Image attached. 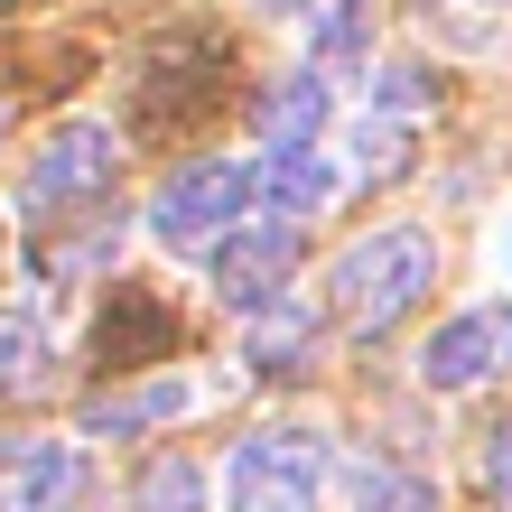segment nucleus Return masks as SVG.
Listing matches in <instances>:
<instances>
[{"instance_id": "1", "label": "nucleus", "mask_w": 512, "mask_h": 512, "mask_svg": "<svg viewBox=\"0 0 512 512\" xmlns=\"http://www.w3.org/2000/svg\"><path fill=\"white\" fill-rule=\"evenodd\" d=\"M429 280H438V243L419 224H382L326 270V308H336L354 336H382V326H401L419 298H429Z\"/></svg>"}, {"instance_id": "13", "label": "nucleus", "mask_w": 512, "mask_h": 512, "mask_svg": "<svg viewBox=\"0 0 512 512\" xmlns=\"http://www.w3.org/2000/svg\"><path fill=\"white\" fill-rule=\"evenodd\" d=\"M131 512H205V466H187V457H159V466H140Z\"/></svg>"}, {"instance_id": "12", "label": "nucleus", "mask_w": 512, "mask_h": 512, "mask_svg": "<svg viewBox=\"0 0 512 512\" xmlns=\"http://www.w3.org/2000/svg\"><path fill=\"white\" fill-rule=\"evenodd\" d=\"M373 56V10L364 0H317V75H354Z\"/></svg>"}, {"instance_id": "14", "label": "nucleus", "mask_w": 512, "mask_h": 512, "mask_svg": "<svg viewBox=\"0 0 512 512\" xmlns=\"http://www.w3.org/2000/svg\"><path fill=\"white\" fill-rule=\"evenodd\" d=\"M354 512H438V485L401 466H354Z\"/></svg>"}, {"instance_id": "6", "label": "nucleus", "mask_w": 512, "mask_h": 512, "mask_svg": "<svg viewBox=\"0 0 512 512\" xmlns=\"http://www.w3.org/2000/svg\"><path fill=\"white\" fill-rule=\"evenodd\" d=\"M494 373H512V308L485 298V308H457L419 345V382L429 391H485Z\"/></svg>"}, {"instance_id": "15", "label": "nucleus", "mask_w": 512, "mask_h": 512, "mask_svg": "<svg viewBox=\"0 0 512 512\" xmlns=\"http://www.w3.org/2000/svg\"><path fill=\"white\" fill-rule=\"evenodd\" d=\"M354 168L364 177H401L410 168V131L391 122V112H364V122H354Z\"/></svg>"}, {"instance_id": "10", "label": "nucleus", "mask_w": 512, "mask_h": 512, "mask_svg": "<svg viewBox=\"0 0 512 512\" xmlns=\"http://www.w3.org/2000/svg\"><path fill=\"white\" fill-rule=\"evenodd\" d=\"M252 131H261V149H308V140L326 131V75H280V84L261 94Z\"/></svg>"}, {"instance_id": "3", "label": "nucleus", "mask_w": 512, "mask_h": 512, "mask_svg": "<svg viewBox=\"0 0 512 512\" xmlns=\"http://www.w3.org/2000/svg\"><path fill=\"white\" fill-rule=\"evenodd\" d=\"M243 224H252V159H196L149 196V233L168 252H215Z\"/></svg>"}, {"instance_id": "17", "label": "nucleus", "mask_w": 512, "mask_h": 512, "mask_svg": "<svg viewBox=\"0 0 512 512\" xmlns=\"http://www.w3.org/2000/svg\"><path fill=\"white\" fill-rule=\"evenodd\" d=\"M485 494H494V512H512V419L485 438Z\"/></svg>"}, {"instance_id": "5", "label": "nucleus", "mask_w": 512, "mask_h": 512, "mask_svg": "<svg viewBox=\"0 0 512 512\" xmlns=\"http://www.w3.org/2000/svg\"><path fill=\"white\" fill-rule=\"evenodd\" d=\"M0 512H94V457L75 438H10L0 447Z\"/></svg>"}, {"instance_id": "4", "label": "nucleus", "mask_w": 512, "mask_h": 512, "mask_svg": "<svg viewBox=\"0 0 512 512\" xmlns=\"http://www.w3.org/2000/svg\"><path fill=\"white\" fill-rule=\"evenodd\" d=\"M112 177H122V140H112L103 122H66V131L38 149V168L19 177V215H66V205H94Z\"/></svg>"}, {"instance_id": "2", "label": "nucleus", "mask_w": 512, "mask_h": 512, "mask_svg": "<svg viewBox=\"0 0 512 512\" xmlns=\"http://www.w3.org/2000/svg\"><path fill=\"white\" fill-rule=\"evenodd\" d=\"M326 503V438L317 429H252L224 457V512H317Z\"/></svg>"}, {"instance_id": "16", "label": "nucleus", "mask_w": 512, "mask_h": 512, "mask_svg": "<svg viewBox=\"0 0 512 512\" xmlns=\"http://www.w3.org/2000/svg\"><path fill=\"white\" fill-rule=\"evenodd\" d=\"M38 364H47V326L28 308H0V382H38Z\"/></svg>"}, {"instance_id": "18", "label": "nucleus", "mask_w": 512, "mask_h": 512, "mask_svg": "<svg viewBox=\"0 0 512 512\" xmlns=\"http://www.w3.org/2000/svg\"><path fill=\"white\" fill-rule=\"evenodd\" d=\"M261 10H270V19H289V10H317V0H261Z\"/></svg>"}, {"instance_id": "11", "label": "nucleus", "mask_w": 512, "mask_h": 512, "mask_svg": "<svg viewBox=\"0 0 512 512\" xmlns=\"http://www.w3.org/2000/svg\"><path fill=\"white\" fill-rule=\"evenodd\" d=\"M177 410H196L187 382H140V391H112V401H94L75 429H84V438H122V429H159V419H177Z\"/></svg>"}, {"instance_id": "8", "label": "nucleus", "mask_w": 512, "mask_h": 512, "mask_svg": "<svg viewBox=\"0 0 512 512\" xmlns=\"http://www.w3.org/2000/svg\"><path fill=\"white\" fill-rule=\"evenodd\" d=\"M326 205H336V168H326L317 140L308 149H261L252 159V215L308 233V215H326Z\"/></svg>"}, {"instance_id": "9", "label": "nucleus", "mask_w": 512, "mask_h": 512, "mask_svg": "<svg viewBox=\"0 0 512 512\" xmlns=\"http://www.w3.org/2000/svg\"><path fill=\"white\" fill-rule=\"evenodd\" d=\"M308 354H317V308H298V298L252 308V326H243V364H261V373H308Z\"/></svg>"}, {"instance_id": "19", "label": "nucleus", "mask_w": 512, "mask_h": 512, "mask_svg": "<svg viewBox=\"0 0 512 512\" xmlns=\"http://www.w3.org/2000/svg\"><path fill=\"white\" fill-rule=\"evenodd\" d=\"M503 261H512V252H503Z\"/></svg>"}, {"instance_id": "7", "label": "nucleus", "mask_w": 512, "mask_h": 512, "mask_svg": "<svg viewBox=\"0 0 512 512\" xmlns=\"http://www.w3.org/2000/svg\"><path fill=\"white\" fill-rule=\"evenodd\" d=\"M289 270H298V224L252 215L243 233H224V243H215V298L252 317V308H270V298H280Z\"/></svg>"}]
</instances>
